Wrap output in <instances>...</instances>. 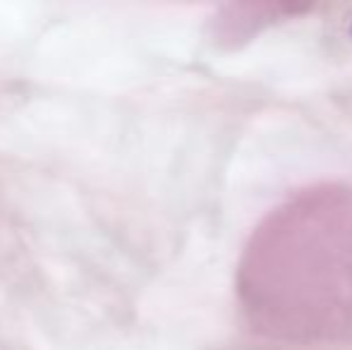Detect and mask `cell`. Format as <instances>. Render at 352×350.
Returning <instances> with one entry per match:
<instances>
[]
</instances>
